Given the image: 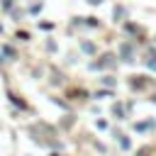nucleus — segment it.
<instances>
[{"label": "nucleus", "mask_w": 156, "mask_h": 156, "mask_svg": "<svg viewBox=\"0 0 156 156\" xmlns=\"http://www.w3.org/2000/svg\"><path fill=\"white\" fill-rule=\"evenodd\" d=\"M83 49H85V51H88V54H93V51H95V46H93V44H88V41H85V44H83Z\"/></svg>", "instance_id": "f257e3e1"}, {"label": "nucleus", "mask_w": 156, "mask_h": 156, "mask_svg": "<svg viewBox=\"0 0 156 156\" xmlns=\"http://www.w3.org/2000/svg\"><path fill=\"white\" fill-rule=\"evenodd\" d=\"M2 7H5V10H10V7H12V0H2Z\"/></svg>", "instance_id": "f03ea898"}, {"label": "nucleus", "mask_w": 156, "mask_h": 156, "mask_svg": "<svg viewBox=\"0 0 156 156\" xmlns=\"http://www.w3.org/2000/svg\"><path fill=\"white\" fill-rule=\"evenodd\" d=\"M88 2H93V5H100V2H102V0H88Z\"/></svg>", "instance_id": "7ed1b4c3"}, {"label": "nucleus", "mask_w": 156, "mask_h": 156, "mask_svg": "<svg viewBox=\"0 0 156 156\" xmlns=\"http://www.w3.org/2000/svg\"><path fill=\"white\" fill-rule=\"evenodd\" d=\"M51 156H58V154H51Z\"/></svg>", "instance_id": "20e7f679"}]
</instances>
